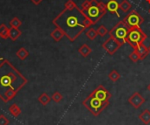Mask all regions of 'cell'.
Here are the masks:
<instances>
[{
    "label": "cell",
    "mask_w": 150,
    "mask_h": 125,
    "mask_svg": "<svg viewBox=\"0 0 150 125\" xmlns=\"http://www.w3.org/2000/svg\"><path fill=\"white\" fill-rule=\"evenodd\" d=\"M129 59H130L133 62H134V63H136V62H138L139 60H141L139 55L137 54V53H136L134 50L129 54Z\"/></svg>",
    "instance_id": "f1b7e54d"
},
{
    "label": "cell",
    "mask_w": 150,
    "mask_h": 125,
    "mask_svg": "<svg viewBox=\"0 0 150 125\" xmlns=\"http://www.w3.org/2000/svg\"><path fill=\"white\" fill-rule=\"evenodd\" d=\"M9 25L11 27H13V28H18L20 27V25H22V22L20 21V19L17 17L13 18L10 22H9Z\"/></svg>",
    "instance_id": "cb8c5ba5"
},
{
    "label": "cell",
    "mask_w": 150,
    "mask_h": 125,
    "mask_svg": "<svg viewBox=\"0 0 150 125\" xmlns=\"http://www.w3.org/2000/svg\"><path fill=\"white\" fill-rule=\"evenodd\" d=\"M148 35L142 30L141 27L130 28L127 37V43L129 44L133 48H135L141 44H143L147 39Z\"/></svg>",
    "instance_id": "5b68a950"
},
{
    "label": "cell",
    "mask_w": 150,
    "mask_h": 125,
    "mask_svg": "<svg viewBox=\"0 0 150 125\" xmlns=\"http://www.w3.org/2000/svg\"><path fill=\"white\" fill-rule=\"evenodd\" d=\"M0 38H2L3 39H6L9 38V28L4 24L0 25Z\"/></svg>",
    "instance_id": "ffe728a7"
},
{
    "label": "cell",
    "mask_w": 150,
    "mask_h": 125,
    "mask_svg": "<svg viewBox=\"0 0 150 125\" xmlns=\"http://www.w3.org/2000/svg\"><path fill=\"white\" fill-rule=\"evenodd\" d=\"M9 112H10V114L12 117H18L20 115V113H21V110H20V108L16 103H13V104H11L9 107Z\"/></svg>",
    "instance_id": "ac0fdd59"
},
{
    "label": "cell",
    "mask_w": 150,
    "mask_h": 125,
    "mask_svg": "<svg viewBox=\"0 0 150 125\" xmlns=\"http://www.w3.org/2000/svg\"><path fill=\"white\" fill-rule=\"evenodd\" d=\"M146 2H147L148 4H150V0H146Z\"/></svg>",
    "instance_id": "836d02e7"
},
{
    "label": "cell",
    "mask_w": 150,
    "mask_h": 125,
    "mask_svg": "<svg viewBox=\"0 0 150 125\" xmlns=\"http://www.w3.org/2000/svg\"><path fill=\"white\" fill-rule=\"evenodd\" d=\"M100 1H101V0H100Z\"/></svg>",
    "instance_id": "74e56055"
},
{
    "label": "cell",
    "mask_w": 150,
    "mask_h": 125,
    "mask_svg": "<svg viewBox=\"0 0 150 125\" xmlns=\"http://www.w3.org/2000/svg\"><path fill=\"white\" fill-rule=\"evenodd\" d=\"M90 5H91V0H85V1L81 4V9H82V11H85L90 7Z\"/></svg>",
    "instance_id": "f546056e"
},
{
    "label": "cell",
    "mask_w": 150,
    "mask_h": 125,
    "mask_svg": "<svg viewBox=\"0 0 150 125\" xmlns=\"http://www.w3.org/2000/svg\"><path fill=\"white\" fill-rule=\"evenodd\" d=\"M121 46H122V45L118 40H116L115 39H113L112 37L107 39L102 44L103 49H105L110 55H113Z\"/></svg>",
    "instance_id": "ba28073f"
},
{
    "label": "cell",
    "mask_w": 150,
    "mask_h": 125,
    "mask_svg": "<svg viewBox=\"0 0 150 125\" xmlns=\"http://www.w3.org/2000/svg\"><path fill=\"white\" fill-rule=\"evenodd\" d=\"M129 29L130 28L122 20V21H120L119 23H117L112 28V30L109 32V35H110V37L118 40L123 46L124 44L127 43V37Z\"/></svg>",
    "instance_id": "8992f818"
},
{
    "label": "cell",
    "mask_w": 150,
    "mask_h": 125,
    "mask_svg": "<svg viewBox=\"0 0 150 125\" xmlns=\"http://www.w3.org/2000/svg\"><path fill=\"white\" fill-rule=\"evenodd\" d=\"M91 95L96 96L97 98L104 101V102H109V100L112 98V94L102 85L98 86L97 88L94 89V91L91 92Z\"/></svg>",
    "instance_id": "9c48e42d"
},
{
    "label": "cell",
    "mask_w": 150,
    "mask_h": 125,
    "mask_svg": "<svg viewBox=\"0 0 150 125\" xmlns=\"http://www.w3.org/2000/svg\"><path fill=\"white\" fill-rule=\"evenodd\" d=\"M43 0H31V2L33 3V4H34L35 5H38V4H40L41 2H42Z\"/></svg>",
    "instance_id": "1f68e13d"
},
{
    "label": "cell",
    "mask_w": 150,
    "mask_h": 125,
    "mask_svg": "<svg viewBox=\"0 0 150 125\" xmlns=\"http://www.w3.org/2000/svg\"><path fill=\"white\" fill-rule=\"evenodd\" d=\"M9 123V119L5 116L0 115V125H8Z\"/></svg>",
    "instance_id": "4dcf8cb0"
},
{
    "label": "cell",
    "mask_w": 150,
    "mask_h": 125,
    "mask_svg": "<svg viewBox=\"0 0 150 125\" xmlns=\"http://www.w3.org/2000/svg\"><path fill=\"white\" fill-rule=\"evenodd\" d=\"M130 105H132L135 110H138L142 107V105L146 102V99L139 93V92H134L127 100Z\"/></svg>",
    "instance_id": "30bf717a"
},
{
    "label": "cell",
    "mask_w": 150,
    "mask_h": 125,
    "mask_svg": "<svg viewBox=\"0 0 150 125\" xmlns=\"http://www.w3.org/2000/svg\"><path fill=\"white\" fill-rule=\"evenodd\" d=\"M51 98H52V100H53L54 103H59L62 102V100L63 99V96H62V95L60 92L56 91V92H54V93L53 94V96H52Z\"/></svg>",
    "instance_id": "4316f807"
},
{
    "label": "cell",
    "mask_w": 150,
    "mask_h": 125,
    "mask_svg": "<svg viewBox=\"0 0 150 125\" xmlns=\"http://www.w3.org/2000/svg\"><path fill=\"white\" fill-rule=\"evenodd\" d=\"M53 24L55 27L61 29L71 42H74L86 28L93 25L92 21L78 6L72 10L64 8V10L53 19Z\"/></svg>",
    "instance_id": "6da1fadb"
},
{
    "label": "cell",
    "mask_w": 150,
    "mask_h": 125,
    "mask_svg": "<svg viewBox=\"0 0 150 125\" xmlns=\"http://www.w3.org/2000/svg\"><path fill=\"white\" fill-rule=\"evenodd\" d=\"M51 100H52V98L47 93H42L38 98L39 103H41V105H43V106H47L51 102Z\"/></svg>",
    "instance_id": "e0dca14e"
},
{
    "label": "cell",
    "mask_w": 150,
    "mask_h": 125,
    "mask_svg": "<svg viewBox=\"0 0 150 125\" xmlns=\"http://www.w3.org/2000/svg\"><path fill=\"white\" fill-rule=\"evenodd\" d=\"M132 8V4L128 0H123L120 4V10H121L123 12H127Z\"/></svg>",
    "instance_id": "44dd1931"
},
{
    "label": "cell",
    "mask_w": 150,
    "mask_h": 125,
    "mask_svg": "<svg viewBox=\"0 0 150 125\" xmlns=\"http://www.w3.org/2000/svg\"><path fill=\"white\" fill-rule=\"evenodd\" d=\"M149 14H150V8L149 9Z\"/></svg>",
    "instance_id": "d590c367"
},
{
    "label": "cell",
    "mask_w": 150,
    "mask_h": 125,
    "mask_svg": "<svg viewBox=\"0 0 150 125\" xmlns=\"http://www.w3.org/2000/svg\"><path fill=\"white\" fill-rule=\"evenodd\" d=\"M78 53H79L83 58H86V57H88V56L92 53V49H91L87 44H83V45H82V46L78 48Z\"/></svg>",
    "instance_id": "5bb4252c"
},
{
    "label": "cell",
    "mask_w": 150,
    "mask_h": 125,
    "mask_svg": "<svg viewBox=\"0 0 150 125\" xmlns=\"http://www.w3.org/2000/svg\"><path fill=\"white\" fill-rule=\"evenodd\" d=\"M17 94H18V93H17L15 90H13V89H9V90L5 93V99H6L7 103L10 102V101H11V100L16 96Z\"/></svg>",
    "instance_id": "d4e9b609"
},
{
    "label": "cell",
    "mask_w": 150,
    "mask_h": 125,
    "mask_svg": "<svg viewBox=\"0 0 150 125\" xmlns=\"http://www.w3.org/2000/svg\"><path fill=\"white\" fill-rule=\"evenodd\" d=\"M85 34H86V37H87L90 40H94V39L98 36L97 30H95L94 28H90V29L85 32Z\"/></svg>",
    "instance_id": "7402d4cb"
},
{
    "label": "cell",
    "mask_w": 150,
    "mask_h": 125,
    "mask_svg": "<svg viewBox=\"0 0 150 125\" xmlns=\"http://www.w3.org/2000/svg\"><path fill=\"white\" fill-rule=\"evenodd\" d=\"M147 89H148V91H149L150 92V83L148 85V87H147Z\"/></svg>",
    "instance_id": "d6a6232c"
},
{
    "label": "cell",
    "mask_w": 150,
    "mask_h": 125,
    "mask_svg": "<svg viewBox=\"0 0 150 125\" xmlns=\"http://www.w3.org/2000/svg\"><path fill=\"white\" fill-rule=\"evenodd\" d=\"M27 83V79L9 61L3 60L0 63V99L7 103L5 93L13 89L17 93Z\"/></svg>",
    "instance_id": "7a4b0ae2"
},
{
    "label": "cell",
    "mask_w": 150,
    "mask_h": 125,
    "mask_svg": "<svg viewBox=\"0 0 150 125\" xmlns=\"http://www.w3.org/2000/svg\"><path fill=\"white\" fill-rule=\"evenodd\" d=\"M76 4L73 1V0H68L65 4H64V7L65 9H68V10H72L74 9L75 7H76Z\"/></svg>",
    "instance_id": "83f0119b"
},
{
    "label": "cell",
    "mask_w": 150,
    "mask_h": 125,
    "mask_svg": "<svg viewBox=\"0 0 150 125\" xmlns=\"http://www.w3.org/2000/svg\"><path fill=\"white\" fill-rule=\"evenodd\" d=\"M50 36H51V38H52L55 42H59L65 35H64L63 32H62L61 29H59L58 27H56V28L50 33Z\"/></svg>",
    "instance_id": "4fadbf2b"
},
{
    "label": "cell",
    "mask_w": 150,
    "mask_h": 125,
    "mask_svg": "<svg viewBox=\"0 0 150 125\" xmlns=\"http://www.w3.org/2000/svg\"><path fill=\"white\" fill-rule=\"evenodd\" d=\"M21 34L22 32L18 28H13V27L9 28V38L12 41H16Z\"/></svg>",
    "instance_id": "2e32d148"
},
{
    "label": "cell",
    "mask_w": 150,
    "mask_h": 125,
    "mask_svg": "<svg viewBox=\"0 0 150 125\" xmlns=\"http://www.w3.org/2000/svg\"><path fill=\"white\" fill-rule=\"evenodd\" d=\"M139 119L145 125H148L150 124V110L146 109L144 110L140 115H139Z\"/></svg>",
    "instance_id": "9a60e30c"
},
{
    "label": "cell",
    "mask_w": 150,
    "mask_h": 125,
    "mask_svg": "<svg viewBox=\"0 0 150 125\" xmlns=\"http://www.w3.org/2000/svg\"><path fill=\"white\" fill-rule=\"evenodd\" d=\"M109 104H110L109 102H104V101L97 98L96 96H94L91 94L83 101V105L94 117L99 116L101 114V112H103V110L106 107H108Z\"/></svg>",
    "instance_id": "277c9868"
},
{
    "label": "cell",
    "mask_w": 150,
    "mask_h": 125,
    "mask_svg": "<svg viewBox=\"0 0 150 125\" xmlns=\"http://www.w3.org/2000/svg\"><path fill=\"white\" fill-rule=\"evenodd\" d=\"M16 55L20 60H25L29 56V53L25 47H21L16 52Z\"/></svg>",
    "instance_id": "d6986e66"
},
{
    "label": "cell",
    "mask_w": 150,
    "mask_h": 125,
    "mask_svg": "<svg viewBox=\"0 0 150 125\" xmlns=\"http://www.w3.org/2000/svg\"><path fill=\"white\" fill-rule=\"evenodd\" d=\"M4 60V59H3V58H0V61H2V60Z\"/></svg>",
    "instance_id": "e575fe53"
},
{
    "label": "cell",
    "mask_w": 150,
    "mask_h": 125,
    "mask_svg": "<svg viewBox=\"0 0 150 125\" xmlns=\"http://www.w3.org/2000/svg\"><path fill=\"white\" fill-rule=\"evenodd\" d=\"M107 12L105 4L98 0H91L90 7L84 11L85 15L92 21V24H97Z\"/></svg>",
    "instance_id": "3957f363"
},
{
    "label": "cell",
    "mask_w": 150,
    "mask_h": 125,
    "mask_svg": "<svg viewBox=\"0 0 150 125\" xmlns=\"http://www.w3.org/2000/svg\"><path fill=\"white\" fill-rule=\"evenodd\" d=\"M108 76H109V79L113 82H116L120 79V74L117 70H112Z\"/></svg>",
    "instance_id": "603a6c76"
},
{
    "label": "cell",
    "mask_w": 150,
    "mask_h": 125,
    "mask_svg": "<svg viewBox=\"0 0 150 125\" xmlns=\"http://www.w3.org/2000/svg\"><path fill=\"white\" fill-rule=\"evenodd\" d=\"M149 53H150V46H149Z\"/></svg>",
    "instance_id": "8d00e7d4"
},
{
    "label": "cell",
    "mask_w": 150,
    "mask_h": 125,
    "mask_svg": "<svg viewBox=\"0 0 150 125\" xmlns=\"http://www.w3.org/2000/svg\"><path fill=\"white\" fill-rule=\"evenodd\" d=\"M97 32H98V36H100V37H105V36L108 33L107 28H106L105 25H99V26L98 27Z\"/></svg>",
    "instance_id": "484cf974"
},
{
    "label": "cell",
    "mask_w": 150,
    "mask_h": 125,
    "mask_svg": "<svg viewBox=\"0 0 150 125\" xmlns=\"http://www.w3.org/2000/svg\"><path fill=\"white\" fill-rule=\"evenodd\" d=\"M134 50L137 53V54L140 57V60H142L144 59H146L148 57V55L149 54V47H147L144 44H141L138 46H136L135 48H134Z\"/></svg>",
    "instance_id": "7c38bea8"
},
{
    "label": "cell",
    "mask_w": 150,
    "mask_h": 125,
    "mask_svg": "<svg viewBox=\"0 0 150 125\" xmlns=\"http://www.w3.org/2000/svg\"><path fill=\"white\" fill-rule=\"evenodd\" d=\"M123 21L129 28L141 27V25L144 23V18L136 10H133L124 18Z\"/></svg>",
    "instance_id": "52a82bcc"
},
{
    "label": "cell",
    "mask_w": 150,
    "mask_h": 125,
    "mask_svg": "<svg viewBox=\"0 0 150 125\" xmlns=\"http://www.w3.org/2000/svg\"><path fill=\"white\" fill-rule=\"evenodd\" d=\"M105 7L107 11L112 13V14H116L117 17H120V13H119V10H120V4L118 3L117 0H109L108 3L105 4Z\"/></svg>",
    "instance_id": "8fae6325"
}]
</instances>
